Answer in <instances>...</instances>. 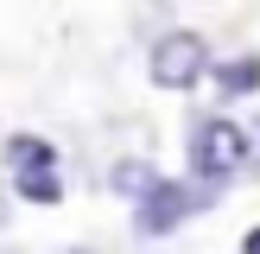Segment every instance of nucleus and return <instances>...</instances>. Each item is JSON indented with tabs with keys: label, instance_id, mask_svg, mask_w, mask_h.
<instances>
[{
	"label": "nucleus",
	"instance_id": "nucleus-5",
	"mask_svg": "<svg viewBox=\"0 0 260 254\" xmlns=\"http://www.w3.org/2000/svg\"><path fill=\"white\" fill-rule=\"evenodd\" d=\"M7 165H13V178H25V172H57V146L38 140V134H13L7 140Z\"/></svg>",
	"mask_w": 260,
	"mask_h": 254
},
{
	"label": "nucleus",
	"instance_id": "nucleus-2",
	"mask_svg": "<svg viewBox=\"0 0 260 254\" xmlns=\"http://www.w3.org/2000/svg\"><path fill=\"white\" fill-rule=\"evenodd\" d=\"M146 70H152V83L159 89H197L203 76L216 70V57H210V38L203 32H159L152 38V51H146Z\"/></svg>",
	"mask_w": 260,
	"mask_h": 254
},
{
	"label": "nucleus",
	"instance_id": "nucleus-4",
	"mask_svg": "<svg viewBox=\"0 0 260 254\" xmlns=\"http://www.w3.org/2000/svg\"><path fill=\"white\" fill-rule=\"evenodd\" d=\"M210 89L222 102H241V96H254L260 89V51H235V57H216V70H210Z\"/></svg>",
	"mask_w": 260,
	"mask_h": 254
},
{
	"label": "nucleus",
	"instance_id": "nucleus-1",
	"mask_svg": "<svg viewBox=\"0 0 260 254\" xmlns=\"http://www.w3.org/2000/svg\"><path fill=\"white\" fill-rule=\"evenodd\" d=\"M248 159H254V134L241 121H229V114H203V121L190 127V172H197L203 184L235 178Z\"/></svg>",
	"mask_w": 260,
	"mask_h": 254
},
{
	"label": "nucleus",
	"instance_id": "nucleus-6",
	"mask_svg": "<svg viewBox=\"0 0 260 254\" xmlns=\"http://www.w3.org/2000/svg\"><path fill=\"white\" fill-rule=\"evenodd\" d=\"M108 184L121 190V197H146L152 184H159V172H152V159H114V172H108Z\"/></svg>",
	"mask_w": 260,
	"mask_h": 254
},
{
	"label": "nucleus",
	"instance_id": "nucleus-7",
	"mask_svg": "<svg viewBox=\"0 0 260 254\" xmlns=\"http://www.w3.org/2000/svg\"><path fill=\"white\" fill-rule=\"evenodd\" d=\"M13 190H19L25 203H57L63 197V178L57 172H25V178H13Z\"/></svg>",
	"mask_w": 260,
	"mask_h": 254
},
{
	"label": "nucleus",
	"instance_id": "nucleus-3",
	"mask_svg": "<svg viewBox=\"0 0 260 254\" xmlns=\"http://www.w3.org/2000/svg\"><path fill=\"white\" fill-rule=\"evenodd\" d=\"M210 197H216V190H197V184H178V178H159V184L134 203V229H140L146 241H152V235H172V229L184 223L190 210H203Z\"/></svg>",
	"mask_w": 260,
	"mask_h": 254
},
{
	"label": "nucleus",
	"instance_id": "nucleus-8",
	"mask_svg": "<svg viewBox=\"0 0 260 254\" xmlns=\"http://www.w3.org/2000/svg\"><path fill=\"white\" fill-rule=\"evenodd\" d=\"M241 254H260V223L248 229V235H241Z\"/></svg>",
	"mask_w": 260,
	"mask_h": 254
}]
</instances>
